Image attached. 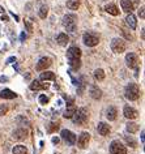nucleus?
Masks as SVG:
<instances>
[{
    "label": "nucleus",
    "mask_w": 145,
    "mask_h": 154,
    "mask_svg": "<svg viewBox=\"0 0 145 154\" xmlns=\"http://www.w3.org/2000/svg\"><path fill=\"white\" fill-rule=\"evenodd\" d=\"M63 25L68 32H76V28H77V17L75 14H67L63 18Z\"/></svg>",
    "instance_id": "obj_1"
},
{
    "label": "nucleus",
    "mask_w": 145,
    "mask_h": 154,
    "mask_svg": "<svg viewBox=\"0 0 145 154\" xmlns=\"http://www.w3.org/2000/svg\"><path fill=\"white\" fill-rule=\"evenodd\" d=\"M125 98L129 99V101H136L137 98L140 97V90H139V86L136 84H129L125 88Z\"/></svg>",
    "instance_id": "obj_2"
},
{
    "label": "nucleus",
    "mask_w": 145,
    "mask_h": 154,
    "mask_svg": "<svg viewBox=\"0 0 145 154\" xmlns=\"http://www.w3.org/2000/svg\"><path fill=\"white\" fill-rule=\"evenodd\" d=\"M72 119H73V123L75 124H79L81 125L84 124V123H86L88 120V111L86 109H79L75 111L73 116H72Z\"/></svg>",
    "instance_id": "obj_3"
},
{
    "label": "nucleus",
    "mask_w": 145,
    "mask_h": 154,
    "mask_svg": "<svg viewBox=\"0 0 145 154\" xmlns=\"http://www.w3.org/2000/svg\"><path fill=\"white\" fill-rule=\"evenodd\" d=\"M100 42V38L95 33H85L84 34V43L89 47H94V46L98 45Z\"/></svg>",
    "instance_id": "obj_4"
},
{
    "label": "nucleus",
    "mask_w": 145,
    "mask_h": 154,
    "mask_svg": "<svg viewBox=\"0 0 145 154\" xmlns=\"http://www.w3.org/2000/svg\"><path fill=\"white\" fill-rule=\"evenodd\" d=\"M111 50L115 54H120L125 50V42L120 38H114L111 41Z\"/></svg>",
    "instance_id": "obj_5"
},
{
    "label": "nucleus",
    "mask_w": 145,
    "mask_h": 154,
    "mask_svg": "<svg viewBox=\"0 0 145 154\" xmlns=\"http://www.w3.org/2000/svg\"><path fill=\"white\" fill-rule=\"evenodd\" d=\"M110 152H111V154H127V149L122 142L113 141L110 145Z\"/></svg>",
    "instance_id": "obj_6"
},
{
    "label": "nucleus",
    "mask_w": 145,
    "mask_h": 154,
    "mask_svg": "<svg viewBox=\"0 0 145 154\" xmlns=\"http://www.w3.org/2000/svg\"><path fill=\"white\" fill-rule=\"evenodd\" d=\"M62 137H63V140H66V142L67 144H69V145H73L76 142L75 133H72L71 131H68V129H63L62 131Z\"/></svg>",
    "instance_id": "obj_7"
},
{
    "label": "nucleus",
    "mask_w": 145,
    "mask_h": 154,
    "mask_svg": "<svg viewBox=\"0 0 145 154\" xmlns=\"http://www.w3.org/2000/svg\"><path fill=\"white\" fill-rule=\"evenodd\" d=\"M89 140H90V134L88 132H82L81 134H80L79 140H77V144H79V146L81 149H85L88 146V142H89Z\"/></svg>",
    "instance_id": "obj_8"
},
{
    "label": "nucleus",
    "mask_w": 145,
    "mask_h": 154,
    "mask_svg": "<svg viewBox=\"0 0 145 154\" xmlns=\"http://www.w3.org/2000/svg\"><path fill=\"white\" fill-rule=\"evenodd\" d=\"M80 56H81V50L79 47H69L67 51V57L68 60L69 59H80Z\"/></svg>",
    "instance_id": "obj_9"
},
{
    "label": "nucleus",
    "mask_w": 145,
    "mask_h": 154,
    "mask_svg": "<svg viewBox=\"0 0 145 154\" xmlns=\"http://www.w3.org/2000/svg\"><path fill=\"white\" fill-rule=\"evenodd\" d=\"M123 112H124V116L127 118V119H136L137 116H139V112H137V111L133 109V107H129V106H125L124 107Z\"/></svg>",
    "instance_id": "obj_10"
},
{
    "label": "nucleus",
    "mask_w": 145,
    "mask_h": 154,
    "mask_svg": "<svg viewBox=\"0 0 145 154\" xmlns=\"http://www.w3.org/2000/svg\"><path fill=\"white\" fill-rule=\"evenodd\" d=\"M51 65V59L50 57H42L37 64V69L38 71H46V68H48Z\"/></svg>",
    "instance_id": "obj_11"
},
{
    "label": "nucleus",
    "mask_w": 145,
    "mask_h": 154,
    "mask_svg": "<svg viewBox=\"0 0 145 154\" xmlns=\"http://www.w3.org/2000/svg\"><path fill=\"white\" fill-rule=\"evenodd\" d=\"M125 60H127V65H128L129 68L137 67V56H136V54H133V52L127 54V56H125Z\"/></svg>",
    "instance_id": "obj_12"
},
{
    "label": "nucleus",
    "mask_w": 145,
    "mask_h": 154,
    "mask_svg": "<svg viewBox=\"0 0 145 154\" xmlns=\"http://www.w3.org/2000/svg\"><path fill=\"white\" fill-rule=\"evenodd\" d=\"M120 5H122V9L127 13H132L133 11V4L131 0H122L120 2Z\"/></svg>",
    "instance_id": "obj_13"
},
{
    "label": "nucleus",
    "mask_w": 145,
    "mask_h": 154,
    "mask_svg": "<svg viewBox=\"0 0 145 154\" xmlns=\"http://www.w3.org/2000/svg\"><path fill=\"white\" fill-rule=\"evenodd\" d=\"M0 97L4 98V99H13V98L17 97V94L14 93V91L9 90V89H4V90L0 91Z\"/></svg>",
    "instance_id": "obj_14"
},
{
    "label": "nucleus",
    "mask_w": 145,
    "mask_h": 154,
    "mask_svg": "<svg viewBox=\"0 0 145 154\" xmlns=\"http://www.w3.org/2000/svg\"><path fill=\"white\" fill-rule=\"evenodd\" d=\"M97 129H98V133H100L101 136H107L109 132H110V127L106 124V123H100Z\"/></svg>",
    "instance_id": "obj_15"
},
{
    "label": "nucleus",
    "mask_w": 145,
    "mask_h": 154,
    "mask_svg": "<svg viewBox=\"0 0 145 154\" xmlns=\"http://www.w3.org/2000/svg\"><path fill=\"white\" fill-rule=\"evenodd\" d=\"M90 97L93 98V99H100L102 97V91L101 89H98V86H95L93 85L90 88Z\"/></svg>",
    "instance_id": "obj_16"
},
{
    "label": "nucleus",
    "mask_w": 145,
    "mask_h": 154,
    "mask_svg": "<svg viewBox=\"0 0 145 154\" xmlns=\"http://www.w3.org/2000/svg\"><path fill=\"white\" fill-rule=\"evenodd\" d=\"M32 90H41V89H48V84H41L39 81H33L30 84Z\"/></svg>",
    "instance_id": "obj_17"
},
{
    "label": "nucleus",
    "mask_w": 145,
    "mask_h": 154,
    "mask_svg": "<svg viewBox=\"0 0 145 154\" xmlns=\"http://www.w3.org/2000/svg\"><path fill=\"white\" fill-rule=\"evenodd\" d=\"M125 21H127V25H128L131 29H136V26H137L136 17L133 16L132 13H128V16H127V18H125Z\"/></svg>",
    "instance_id": "obj_18"
},
{
    "label": "nucleus",
    "mask_w": 145,
    "mask_h": 154,
    "mask_svg": "<svg viewBox=\"0 0 145 154\" xmlns=\"http://www.w3.org/2000/svg\"><path fill=\"white\" fill-rule=\"evenodd\" d=\"M26 134H28V131L20 128V129H17L13 132V137L16 138V140H22V138L26 137Z\"/></svg>",
    "instance_id": "obj_19"
},
{
    "label": "nucleus",
    "mask_w": 145,
    "mask_h": 154,
    "mask_svg": "<svg viewBox=\"0 0 145 154\" xmlns=\"http://www.w3.org/2000/svg\"><path fill=\"white\" fill-rule=\"evenodd\" d=\"M68 41H69V38H68V35L64 34V33H60L58 35V38H56V42H58L60 46H67Z\"/></svg>",
    "instance_id": "obj_20"
},
{
    "label": "nucleus",
    "mask_w": 145,
    "mask_h": 154,
    "mask_svg": "<svg viewBox=\"0 0 145 154\" xmlns=\"http://www.w3.org/2000/svg\"><path fill=\"white\" fill-rule=\"evenodd\" d=\"M41 80H42V81H47V80H55L54 72L45 71L43 73H41Z\"/></svg>",
    "instance_id": "obj_21"
},
{
    "label": "nucleus",
    "mask_w": 145,
    "mask_h": 154,
    "mask_svg": "<svg viewBox=\"0 0 145 154\" xmlns=\"http://www.w3.org/2000/svg\"><path fill=\"white\" fill-rule=\"evenodd\" d=\"M75 111H76V107L73 105H71V106H68V109L64 111V115L63 116L66 118V119H71L72 116H73V114H75Z\"/></svg>",
    "instance_id": "obj_22"
},
{
    "label": "nucleus",
    "mask_w": 145,
    "mask_h": 154,
    "mask_svg": "<svg viewBox=\"0 0 145 154\" xmlns=\"http://www.w3.org/2000/svg\"><path fill=\"white\" fill-rule=\"evenodd\" d=\"M116 115H118V111H116L115 107H110V109L107 110V115H106V116H107L109 120H115Z\"/></svg>",
    "instance_id": "obj_23"
},
{
    "label": "nucleus",
    "mask_w": 145,
    "mask_h": 154,
    "mask_svg": "<svg viewBox=\"0 0 145 154\" xmlns=\"http://www.w3.org/2000/svg\"><path fill=\"white\" fill-rule=\"evenodd\" d=\"M106 12L110 13V14H113V16H118L119 14V11H118V8L114 4H109V5H106Z\"/></svg>",
    "instance_id": "obj_24"
},
{
    "label": "nucleus",
    "mask_w": 145,
    "mask_h": 154,
    "mask_svg": "<svg viewBox=\"0 0 145 154\" xmlns=\"http://www.w3.org/2000/svg\"><path fill=\"white\" fill-rule=\"evenodd\" d=\"M13 154H28V149L24 145H17L13 148Z\"/></svg>",
    "instance_id": "obj_25"
},
{
    "label": "nucleus",
    "mask_w": 145,
    "mask_h": 154,
    "mask_svg": "<svg viewBox=\"0 0 145 154\" xmlns=\"http://www.w3.org/2000/svg\"><path fill=\"white\" fill-rule=\"evenodd\" d=\"M69 67L73 69V71H77V69L81 67V60L80 59H69Z\"/></svg>",
    "instance_id": "obj_26"
},
{
    "label": "nucleus",
    "mask_w": 145,
    "mask_h": 154,
    "mask_svg": "<svg viewBox=\"0 0 145 154\" xmlns=\"http://www.w3.org/2000/svg\"><path fill=\"white\" fill-rule=\"evenodd\" d=\"M67 7L72 11H76L80 7V0H68L67 2Z\"/></svg>",
    "instance_id": "obj_27"
},
{
    "label": "nucleus",
    "mask_w": 145,
    "mask_h": 154,
    "mask_svg": "<svg viewBox=\"0 0 145 154\" xmlns=\"http://www.w3.org/2000/svg\"><path fill=\"white\" fill-rule=\"evenodd\" d=\"M127 131L129 133H135L139 131V124H136V123H128L127 124Z\"/></svg>",
    "instance_id": "obj_28"
},
{
    "label": "nucleus",
    "mask_w": 145,
    "mask_h": 154,
    "mask_svg": "<svg viewBox=\"0 0 145 154\" xmlns=\"http://www.w3.org/2000/svg\"><path fill=\"white\" fill-rule=\"evenodd\" d=\"M94 77H95V80H98V81H102V80L105 79V72H103V69H95Z\"/></svg>",
    "instance_id": "obj_29"
},
{
    "label": "nucleus",
    "mask_w": 145,
    "mask_h": 154,
    "mask_svg": "<svg viewBox=\"0 0 145 154\" xmlns=\"http://www.w3.org/2000/svg\"><path fill=\"white\" fill-rule=\"evenodd\" d=\"M124 140H125V142H127V145H129L131 148H136L137 146V142L135 141V138H133L132 136H125Z\"/></svg>",
    "instance_id": "obj_30"
},
{
    "label": "nucleus",
    "mask_w": 145,
    "mask_h": 154,
    "mask_svg": "<svg viewBox=\"0 0 145 154\" xmlns=\"http://www.w3.org/2000/svg\"><path fill=\"white\" fill-rule=\"evenodd\" d=\"M47 13H48V8H47L46 5H43V7H42V8L39 9V17H41V18H46Z\"/></svg>",
    "instance_id": "obj_31"
},
{
    "label": "nucleus",
    "mask_w": 145,
    "mask_h": 154,
    "mask_svg": "<svg viewBox=\"0 0 145 154\" xmlns=\"http://www.w3.org/2000/svg\"><path fill=\"white\" fill-rule=\"evenodd\" d=\"M77 85H80V88H79V93L81 94L82 91H84V88H85V77H81V79H80V84H77Z\"/></svg>",
    "instance_id": "obj_32"
},
{
    "label": "nucleus",
    "mask_w": 145,
    "mask_h": 154,
    "mask_svg": "<svg viewBox=\"0 0 145 154\" xmlns=\"http://www.w3.org/2000/svg\"><path fill=\"white\" fill-rule=\"evenodd\" d=\"M59 129V124L58 123H51L50 127H48V132H54V131Z\"/></svg>",
    "instance_id": "obj_33"
},
{
    "label": "nucleus",
    "mask_w": 145,
    "mask_h": 154,
    "mask_svg": "<svg viewBox=\"0 0 145 154\" xmlns=\"http://www.w3.org/2000/svg\"><path fill=\"white\" fill-rule=\"evenodd\" d=\"M39 103H41V105H46V103H48V98L46 97V95L41 94L39 95Z\"/></svg>",
    "instance_id": "obj_34"
},
{
    "label": "nucleus",
    "mask_w": 145,
    "mask_h": 154,
    "mask_svg": "<svg viewBox=\"0 0 145 154\" xmlns=\"http://www.w3.org/2000/svg\"><path fill=\"white\" fill-rule=\"evenodd\" d=\"M7 111H8V107H7V106H4V105L0 106V115L7 114Z\"/></svg>",
    "instance_id": "obj_35"
},
{
    "label": "nucleus",
    "mask_w": 145,
    "mask_h": 154,
    "mask_svg": "<svg viewBox=\"0 0 145 154\" xmlns=\"http://www.w3.org/2000/svg\"><path fill=\"white\" fill-rule=\"evenodd\" d=\"M139 14H140L141 18H144V7H141V9L139 11Z\"/></svg>",
    "instance_id": "obj_36"
},
{
    "label": "nucleus",
    "mask_w": 145,
    "mask_h": 154,
    "mask_svg": "<svg viewBox=\"0 0 145 154\" xmlns=\"http://www.w3.org/2000/svg\"><path fill=\"white\" fill-rule=\"evenodd\" d=\"M7 81H8V77H4V76L0 77V82H7Z\"/></svg>",
    "instance_id": "obj_37"
},
{
    "label": "nucleus",
    "mask_w": 145,
    "mask_h": 154,
    "mask_svg": "<svg viewBox=\"0 0 145 154\" xmlns=\"http://www.w3.org/2000/svg\"><path fill=\"white\" fill-rule=\"evenodd\" d=\"M25 24H26V26H28V30H29V32H32V25H30V22L29 21H25Z\"/></svg>",
    "instance_id": "obj_38"
},
{
    "label": "nucleus",
    "mask_w": 145,
    "mask_h": 154,
    "mask_svg": "<svg viewBox=\"0 0 145 154\" xmlns=\"http://www.w3.org/2000/svg\"><path fill=\"white\" fill-rule=\"evenodd\" d=\"M13 61H16V57L12 56V57H9L8 60H7V63H13Z\"/></svg>",
    "instance_id": "obj_39"
},
{
    "label": "nucleus",
    "mask_w": 145,
    "mask_h": 154,
    "mask_svg": "<svg viewBox=\"0 0 145 154\" xmlns=\"http://www.w3.org/2000/svg\"><path fill=\"white\" fill-rule=\"evenodd\" d=\"M52 142H54V144H58V142H59V137H52Z\"/></svg>",
    "instance_id": "obj_40"
},
{
    "label": "nucleus",
    "mask_w": 145,
    "mask_h": 154,
    "mask_svg": "<svg viewBox=\"0 0 145 154\" xmlns=\"http://www.w3.org/2000/svg\"><path fill=\"white\" fill-rule=\"evenodd\" d=\"M2 21L7 22V21H8V17H7V16H3V17H2Z\"/></svg>",
    "instance_id": "obj_41"
},
{
    "label": "nucleus",
    "mask_w": 145,
    "mask_h": 154,
    "mask_svg": "<svg viewBox=\"0 0 145 154\" xmlns=\"http://www.w3.org/2000/svg\"><path fill=\"white\" fill-rule=\"evenodd\" d=\"M20 38H21V41H25V38H26V35H25V33H22Z\"/></svg>",
    "instance_id": "obj_42"
},
{
    "label": "nucleus",
    "mask_w": 145,
    "mask_h": 154,
    "mask_svg": "<svg viewBox=\"0 0 145 154\" xmlns=\"http://www.w3.org/2000/svg\"><path fill=\"white\" fill-rule=\"evenodd\" d=\"M141 141H143V144H144V131L141 132Z\"/></svg>",
    "instance_id": "obj_43"
},
{
    "label": "nucleus",
    "mask_w": 145,
    "mask_h": 154,
    "mask_svg": "<svg viewBox=\"0 0 145 154\" xmlns=\"http://www.w3.org/2000/svg\"><path fill=\"white\" fill-rule=\"evenodd\" d=\"M0 13H4V8L3 7H0Z\"/></svg>",
    "instance_id": "obj_44"
}]
</instances>
